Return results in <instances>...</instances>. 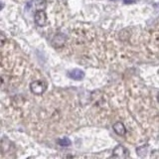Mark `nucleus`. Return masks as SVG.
Returning a JSON list of instances; mask_svg holds the SVG:
<instances>
[{
    "mask_svg": "<svg viewBox=\"0 0 159 159\" xmlns=\"http://www.w3.org/2000/svg\"><path fill=\"white\" fill-rule=\"evenodd\" d=\"M34 20H35V23H36L38 26H45L47 23V15L45 13L44 10H38V11L35 13Z\"/></svg>",
    "mask_w": 159,
    "mask_h": 159,
    "instance_id": "7ed1b4c3",
    "label": "nucleus"
},
{
    "mask_svg": "<svg viewBox=\"0 0 159 159\" xmlns=\"http://www.w3.org/2000/svg\"><path fill=\"white\" fill-rule=\"evenodd\" d=\"M58 143L61 146H69V145H71V140L67 137H64L61 139H58Z\"/></svg>",
    "mask_w": 159,
    "mask_h": 159,
    "instance_id": "0eeeda50",
    "label": "nucleus"
},
{
    "mask_svg": "<svg viewBox=\"0 0 159 159\" xmlns=\"http://www.w3.org/2000/svg\"><path fill=\"white\" fill-rule=\"evenodd\" d=\"M36 6L39 10H44V8L46 7V2H45V0H37Z\"/></svg>",
    "mask_w": 159,
    "mask_h": 159,
    "instance_id": "6e6552de",
    "label": "nucleus"
},
{
    "mask_svg": "<svg viewBox=\"0 0 159 159\" xmlns=\"http://www.w3.org/2000/svg\"><path fill=\"white\" fill-rule=\"evenodd\" d=\"M112 156L116 158H126L129 156V151L128 149L125 148L122 145H117L116 148L113 149Z\"/></svg>",
    "mask_w": 159,
    "mask_h": 159,
    "instance_id": "f03ea898",
    "label": "nucleus"
},
{
    "mask_svg": "<svg viewBox=\"0 0 159 159\" xmlns=\"http://www.w3.org/2000/svg\"><path fill=\"white\" fill-rule=\"evenodd\" d=\"M0 36H1V46H3L4 43H5V41H6V38H5V36H4V34H3V33H1V35H0Z\"/></svg>",
    "mask_w": 159,
    "mask_h": 159,
    "instance_id": "1a4fd4ad",
    "label": "nucleus"
},
{
    "mask_svg": "<svg viewBox=\"0 0 159 159\" xmlns=\"http://www.w3.org/2000/svg\"><path fill=\"white\" fill-rule=\"evenodd\" d=\"M113 130L116 131V134H118V135H125L126 133V128L125 126H124V124L122 122H116L113 124Z\"/></svg>",
    "mask_w": 159,
    "mask_h": 159,
    "instance_id": "423d86ee",
    "label": "nucleus"
},
{
    "mask_svg": "<svg viewBox=\"0 0 159 159\" xmlns=\"http://www.w3.org/2000/svg\"><path fill=\"white\" fill-rule=\"evenodd\" d=\"M65 42H66V36L63 35V34H58V35H56V36L54 37L52 44H53L54 47L60 48L65 44Z\"/></svg>",
    "mask_w": 159,
    "mask_h": 159,
    "instance_id": "20e7f679",
    "label": "nucleus"
},
{
    "mask_svg": "<svg viewBox=\"0 0 159 159\" xmlns=\"http://www.w3.org/2000/svg\"><path fill=\"white\" fill-rule=\"evenodd\" d=\"M158 102H159V93H158Z\"/></svg>",
    "mask_w": 159,
    "mask_h": 159,
    "instance_id": "9d476101",
    "label": "nucleus"
},
{
    "mask_svg": "<svg viewBox=\"0 0 159 159\" xmlns=\"http://www.w3.org/2000/svg\"><path fill=\"white\" fill-rule=\"evenodd\" d=\"M69 77L72 78L73 80H76V81H80V80L84 79V73L82 71V70L75 69V70H73V71H71L69 73Z\"/></svg>",
    "mask_w": 159,
    "mask_h": 159,
    "instance_id": "39448f33",
    "label": "nucleus"
},
{
    "mask_svg": "<svg viewBox=\"0 0 159 159\" xmlns=\"http://www.w3.org/2000/svg\"><path fill=\"white\" fill-rule=\"evenodd\" d=\"M30 89L34 94H42L46 91L47 84L42 81H34L30 84Z\"/></svg>",
    "mask_w": 159,
    "mask_h": 159,
    "instance_id": "f257e3e1",
    "label": "nucleus"
}]
</instances>
